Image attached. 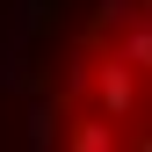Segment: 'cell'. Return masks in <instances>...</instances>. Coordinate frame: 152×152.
<instances>
[{
	"label": "cell",
	"instance_id": "6da1fadb",
	"mask_svg": "<svg viewBox=\"0 0 152 152\" xmlns=\"http://www.w3.org/2000/svg\"><path fill=\"white\" fill-rule=\"evenodd\" d=\"M138 80H145V72L138 65H123V58H102V65H94V94H102V109H109V116H138Z\"/></svg>",
	"mask_w": 152,
	"mask_h": 152
},
{
	"label": "cell",
	"instance_id": "7a4b0ae2",
	"mask_svg": "<svg viewBox=\"0 0 152 152\" xmlns=\"http://www.w3.org/2000/svg\"><path fill=\"white\" fill-rule=\"evenodd\" d=\"M123 123V116H116ZM116 123H109V109H80V116L65 123V145H80V152H109L116 145Z\"/></svg>",
	"mask_w": 152,
	"mask_h": 152
},
{
	"label": "cell",
	"instance_id": "3957f363",
	"mask_svg": "<svg viewBox=\"0 0 152 152\" xmlns=\"http://www.w3.org/2000/svg\"><path fill=\"white\" fill-rule=\"evenodd\" d=\"M109 58H123V65H138L145 80H152V15H138L130 29H116V36H109Z\"/></svg>",
	"mask_w": 152,
	"mask_h": 152
},
{
	"label": "cell",
	"instance_id": "277c9868",
	"mask_svg": "<svg viewBox=\"0 0 152 152\" xmlns=\"http://www.w3.org/2000/svg\"><path fill=\"white\" fill-rule=\"evenodd\" d=\"M145 15V0H102V15H94V22H102V36H116V29H130Z\"/></svg>",
	"mask_w": 152,
	"mask_h": 152
}]
</instances>
